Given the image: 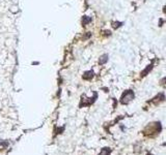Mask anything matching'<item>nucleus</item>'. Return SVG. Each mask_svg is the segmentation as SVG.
I'll list each match as a JSON object with an SVG mask.
<instances>
[{
    "label": "nucleus",
    "instance_id": "f257e3e1",
    "mask_svg": "<svg viewBox=\"0 0 166 155\" xmlns=\"http://www.w3.org/2000/svg\"><path fill=\"white\" fill-rule=\"evenodd\" d=\"M108 153H109V150H107V149L105 148L104 150H102V152H101V153H100L99 155H108Z\"/></svg>",
    "mask_w": 166,
    "mask_h": 155
}]
</instances>
